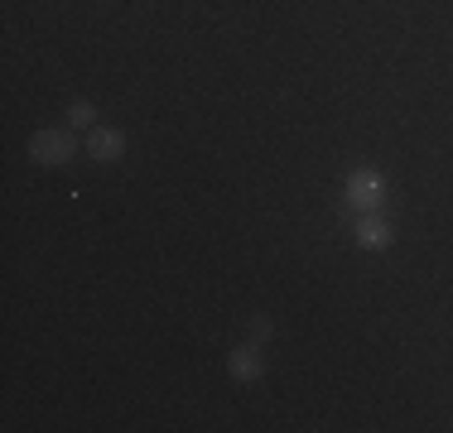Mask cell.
I'll return each instance as SVG.
<instances>
[{
	"mask_svg": "<svg viewBox=\"0 0 453 433\" xmlns=\"http://www.w3.org/2000/svg\"><path fill=\"white\" fill-rule=\"evenodd\" d=\"M342 198H348L352 212H381V208H386V173H376V169H352L348 183H342Z\"/></svg>",
	"mask_w": 453,
	"mask_h": 433,
	"instance_id": "2",
	"label": "cell"
},
{
	"mask_svg": "<svg viewBox=\"0 0 453 433\" xmlns=\"http://www.w3.org/2000/svg\"><path fill=\"white\" fill-rule=\"evenodd\" d=\"M73 155H78L73 125H49L29 135V164H39V169H63V164H73Z\"/></svg>",
	"mask_w": 453,
	"mask_h": 433,
	"instance_id": "1",
	"label": "cell"
},
{
	"mask_svg": "<svg viewBox=\"0 0 453 433\" xmlns=\"http://www.w3.org/2000/svg\"><path fill=\"white\" fill-rule=\"evenodd\" d=\"M226 376H232L236 385L261 381V376H265V352H261V342H242V346H232V352H226Z\"/></svg>",
	"mask_w": 453,
	"mask_h": 433,
	"instance_id": "3",
	"label": "cell"
},
{
	"mask_svg": "<svg viewBox=\"0 0 453 433\" xmlns=\"http://www.w3.org/2000/svg\"><path fill=\"white\" fill-rule=\"evenodd\" d=\"M68 125H73V130H92V125H96V106L88 102V96L68 102Z\"/></svg>",
	"mask_w": 453,
	"mask_h": 433,
	"instance_id": "6",
	"label": "cell"
},
{
	"mask_svg": "<svg viewBox=\"0 0 453 433\" xmlns=\"http://www.w3.org/2000/svg\"><path fill=\"white\" fill-rule=\"evenodd\" d=\"M391 241H395V232L381 212H357V246L362 251H386Z\"/></svg>",
	"mask_w": 453,
	"mask_h": 433,
	"instance_id": "4",
	"label": "cell"
},
{
	"mask_svg": "<svg viewBox=\"0 0 453 433\" xmlns=\"http://www.w3.org/2000/svg\"><path fill=\"white\" fill-rule=\"evenodd\" d=\"M88 149H92V159H102V164H116V159H126V130H116V125H92Z\"/></svg>",
	"mask_w": 453,
	"mask_h": 433,
	"instance_id": "5",
	"label": "cell"
},
{
	"mask_svg": "<svg viewBox=\"0 0 453 433\" xmlns=\"http://www.w3.org/2000/svg\"><path fill=\"white\" fill-rule=\"evenodd\" d=\"M275 338V323H271V313H256V318H251V342H271Z\"/></svg>",
	"mask_w": 453,
	"mask_h": 433,
	"instance_id": "7",
	"label": "cell"
}]
</instances>
